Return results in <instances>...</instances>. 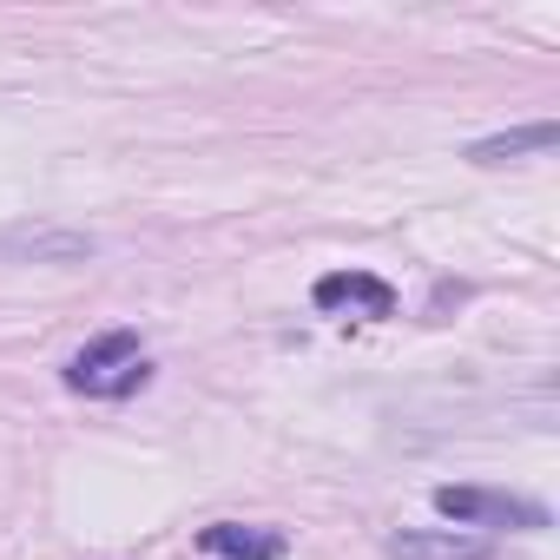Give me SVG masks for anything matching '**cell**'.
Here are the masks:
<instances>
[{"label": "cell", "mask_w": 560, "mask_h": 560, "mask_svg": "<svg viewBox=\"0 0 560 560\" xmlns=\"http://www.w3.org/2000/svg\"><path fill=\"white\" fill-rule=\"evenodd\" d=\"M435 508L455 527H547V508L540 501L494 494V488H435Z\"/></svg>", "instance_id": "7a4b0ae2"}, {"label": "cell", "mask_w": 560, "mask_h": 560, "mask_svg": "<svg viewBox=\"0 0 560 560\" xmlns=\"http://www.w3.org/2000/svg\"><path fill=\"white\" fill-rule=\"evenodd\" d=\"M67 383L80 389V396H132L139 383H145V350H139V337L132 330H106V337H93L73 363H67Z\"/></svg>", "instance_id": "6da1fadb"}, {"label": "cell", "mask_w": 560, "mask_h": 560, "mask_svg": "<svg viewBox=\"0 0 560 560\" xmlns=\"http://www.w3.org/2000/svg\"><path fill=\"white\" fill-rule=\"evenodd\" d=\"M198 547H205L211 560H284V540H277L270 527H237V521L205 527Z\"/></svg>", "instance_id": "8992f818"}, {"label": "cell", "mask_w": 560, "mask_h": 560, "mask_svg": "<svg viewBox=\"0 0 560 560\" xmlns=\"http://www.w3.org/2000/svg\"><path fill=\"white\" fill-rule=\"evenodd\" d=\"M553 139H560V126H553V119H534V126H514V132L475 139L468 159H475V165H508V159H521V152H547Z\"/></svg>", "instance_id": "52a82bcc"}, {"label": "cell", "mask_w": 560, "mask_h": 560, "mask_svg": "<svg viewBox=\"0 0 560 560\" xmlns=\"http://www.w3.org/2000/svg\"><path fill=\"white\" fill-rule=\"evenodd\" d=\"M0 257L80 264V257H93V237H86V231H54V224H21V231H0Z\"/></svg>", "instance_id": "5b68a950"}, {"label": "cell", "mask_w": 560, "mask_h": 560, "mask_svg": "<svg viewBox=\"0 0 560 560\" xmlns=\"http://www.w3.org/2000/svg\"><path fill=\"white\" fill-rule=\"evenodd\" d=\"M317 311H363V317H389L396 311V291L370 270H337V277H317Z\"/></svg>", "instance_id": "3957f363"}, {"label": "cell", "mask_w": 560, "mask_h": 560, "mask_svg": "<svg viewBox=\"0 0 560 560\" xmlns=\"http://www.w3.org/2000/svg\"><path fill=\"white\" fill-rule=\"evenodd\" d=\"M389 560H488V540L455 527H402L389 534Z\"/></svg>", "instance_id": "277c9868"}]
</instances>
